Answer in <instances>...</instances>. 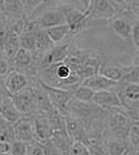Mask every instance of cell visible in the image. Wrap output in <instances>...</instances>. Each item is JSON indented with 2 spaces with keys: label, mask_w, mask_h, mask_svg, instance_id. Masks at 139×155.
<instances>
[{
  "label": "cell",
  "mask_w": 139,
  "mask_h": 155,
  "mask_svg": "<svg viewBox=\"0 0 139 155\" xmlns=\"http://www.w3.org/2000/svg\"><path fill=\"white\" fill-rule=\"evenodd\" d=\"M47 84L73 91L82 83V78L65 61L50 66L41 67L39 78Z\"/></svg>",
  "instance_id": "1"
},
{
  "label": "cell",
  "mask_w": 139,
  "mask_h": 155,
  "mask_svg": "<svg viewBox=\"0 0 139 155\" xmlns=\"http://www.w3.org/2000/svg\"><path fill=\"white\" fill-rule=\"evenodd\" d=\"M111 112L108 117V130L113 138L126 139L130 127L133 121L130 119L127 112L123 108H116Z\"/></svg>",
  "instance_id": "2"
},
{
  "label": "cell",
  "mask_w": 139,
  "mask_h": 155,
  "mask_svg": "<svg viewBox=\"0 0 139 155\" xmlns=\"http://www.w3.org/2000/svg\"><path fill=\"white\" fill-rule=\"evenodd\" d=\"M15 107L22 116H33L36 114V91L27 87L16 95H10Z\"/></svg>",
  "instance_id": "3"
},
{
  "label": "cell",
  "mask_w": 139,
  "mask_h": 155,
  "mask_svg": "<svg viewBox=\"0 0 139 155\" xmlns=\"http://www.w3.org/2000/svg\"><path fill=\"white\" fill-rule=\"evenodd\" d=\"M36 81H37L38 86L45 91L47 97L49 98L52 105L63 114V113L65 112V110H66V106H67V104H68L69 100L72 98V91L51 86V85L47 84V83H45L44 81H41L38 78H37Z\"/></svg>",
  "instance_id": "4"
},
{
  "label": "cell",
  "mask_w": 139,
  "mask_h": 155,
  "mask_svg": "<svg viewBox=\"0 0 139 155\" xmlns=\"http://www.w3.org/2000/svg\"><path fill=\"white\" fill-rule=\"evenodd\" d=\"M88 19H111L117 13V8L111 0H90L86 9Z\"/></svg>",
  "instance_id": "5"
},
{
  "label": "cell",
  "mask_w": 139,
  "mask_h": 155,
  "mask_svg": "<svg viewBox=\"0 0 139 155\" xmlns=\"http://www.w3.org/2000/svg\"><path fill=\"white\" fill-rule=\"evenodd\" d=\"M61 10L64 14L65 24L69 27L71 34L79 32L88 20V12L86 10L82 12L69 5H63Z\"/></svg>",
  "instance_id": "6"
},
{
  "label": "cell",
  "mask_w": 139,
  "mask_h": 155,
  "mask_svg": "<svg viewBox=\"0 0 139 155\" xmlns=\"http://www.w3.org/2000/svg\"><path fill=\"white\" fill-rule=\"evenodd\" d=\"M97 108H98V106H96L94 103L81 102L72 97L69 100L66 110L63 114H68L70 116L85 121L86 119H90L96 115Z\"/></svg>",
  "instance_id": "7"
},
{
  "label": "cell",
  "mask_w": 139,
  "mask_h": 155,
  "mask_svg": "<svg viewBox=\"0 0 139 155\" xmlns=\"http://www.w3.org/2000/svg\"><path fill=\"white\" fill-rule=\"evenodd\" d=\"M92 103L102 110H107V112L111 110H116V108H123L117 94L115 93L113 88L94 91Z\"/></svg>",
  "instance_id": "8"
},
{
  "label": "cell",
  "mask_w": 139,
  "mask_h": 155,
  "mask_svg": "<svg viewBox=\"0 0 139 155\" xmlns=\"http://www.w3.org/2000/svg\"><path fill=\"white\" fill-rule=\"evenodd\" d=\"M65 119V129L73 141H82L85 143L87 139V129L83 120L72 117L68 114H63Z\"/></svg>",
  "instance_id": "9"
},
{
  "label": "cell",
  "mask_w": 139,
  "mask_h": 155,
  "mask_svg": "<svg viewBox=\"0 0 139 155\" xmlns=\"http://www.w3.org/2000/svg\"><path fill=\"white\" fill-rule=\"evenodd\" d=\"M28 78L24 72L18 70H11L5 80V88L9 95H16L28 87Z\"/></svg>",
  "instance_id": "10"
},
{
  "label": "cell",
  "mask_w": 139,
  "mask_h": 155,
  "mask_svg": "<svg viewBox=\"0 0 139 155\" xmlns=\"http://www.w3.org/2000/svg\"><path fill=\"white\" fill-rule=\"evenodd\" d=\"M12 125H13L16 139L26 142L35 139L32 116H22Z\"/></svg>",
  "instance_id": "11"
},
{
  "label": "cell",
  "mask_w": 139,
  "mask_h": 155,
  "mask_svg": "<svg viewBox=\"0 0 139 155\" xmlns=\"http://www.w3.org/2000/svg\"><path fill=\"white\" fill-rule=\"evenodd\" d=\"M33 119V127H34V138L37 141L44 143L45 141L49 140L51 138V135L53 133L50 121L48 117L44 115L35 114L32 116Z\"/></svg>",
  "instance_id": "12"
},
{
  "label": "cell",
  "mask_w": 139,
  "mask_h": 155,
  "mask_svg": "<svg viewBox=\"0 0 139 155\" xmlns=\"http://www.w3.org/2000/svg\"><path fill=\"white\" fill-rule=\"evenodd\" d=\"M70 52V47L67 44L64 45H54L49 51H47L41 56V64L43 67L50 66L65 61Z\"/></svg>",
  "instance_id": "13"
},
{
  "label": "cell",
  "mask_w": 139,
  "mask_h": 155,
  "mask_svg": "<svg viewBox=\"0 0 139 155\" xmlns=\"http://www.w3.org/2000/svg\"><path fill=\"white\" fill-rule=\"evenodd\" d=\"M37 24H38L39 28L41 29H48L54 26L64 25V14H63L61 8H54V9L48 10L39 17Z\"/></svg>",
  "instance_id": "14"
},
{
  "label": "cell",
  "mask_w": 139,
  "mask_h": 155,
  "mask_svg": "<svg viewBox=\"0 0 139 155\" xmlns=\"http://www.w3.org/2000/svg\"><path fill=\"white\" fill-rule=\"evenodd\" d=\"M84 86L89 87L94 91H105V89H111L118 84V82L111 81L107 78L101 75L100 73H94L88 78H85L81 83Z\"/></svg>",
  "instance_id": "15"
},
{
  "label": "cell",
  "mask_w": 139,
  "mask_h": 155,
  "mask_svg": "<svg viewBox=\"0 0 139 155\" xmlns=\"http://www.w3.org/2000/svg\"><path fill=\"white\" fill-rule=\"evenodd\" d=\"M39 28L37 21L27 22L24 31L19 34L20 47L33 52L35 48V35L36 31Z\"/></svg>",
  "instance_id": "16"
},
{
  "label": "cell",
  "mask_w": 139,
  "mask_h": 155,
  "mask_svg": "<svg viewBox=\"0 0 139 155\" xmlns=\"http://www.w3.org/2000/svg\"><path fill=\"white\" fill-rule=\"evenodd\" d=\"M0 115H1L7 121H9L11 124L16 122V121L22 117V114H20L17 110V108L15 107V105H14L10 95L7 96V97L2 100V102L0 103Z\"/></svg>",
  "instance_id": "17"
},
{
  "label": "cell",
  "mask_w": 139,
  "mask_h": 155,
  "mask_svg": "<svg viewBox=\"0 0 139 155\" xmlns=\"http://www.w3.org/2000/svg\"><path fill=\"white\" fill-rule=\"evenodd\" d=\"M20 48L22 47H20L19 35L11 30L9 35H8L7 39H5V44H3L2 48H1V51L3 52V54H5L9 60H13L16 52H17Z\"/></svg>",
  "instance_id": "18"
},
{
  "label": "cell",
  "mask_w": 139,
  "mask_h": 155,
  "mask_svg": "<svg viewBox=\"0 0 139 155\" xmlns=\"http://www.w3.org/2000/svg\"><path fill=\"white\" fill-rule=\"evenodd\" d=\"M50 140L58 147V150L63 153V155L66 154L67 150H68V148L70 147V144L72 143V141H73L70 138V136L68 135L66 129H61V130H55V131H53Z\"/></svg>",
  "instance_id": "19"
},
{
  "label": "cell",
  "mask_w": 139,
  "mask_h": 155,
  "mask_svg": "<svg viewBox=\"0 0 139 155\" xmlns=\"http://www.w3.org/2000/svg\"><path fill=\"white\" fill-rule=\"evenodd\" d=\"M53 46H54V44L52 43V41L49 38V36H48L45 29H41V28L37 29L36 35H35L34 51L41 54V56H43L44 54L47 51H49Z\"/></svg>",
  "instance_id": "20"
},
{
  "label": "cell",
  "mask_w": 139,
  "mask_h": 155,
  "mask_svg": "<svg viewBox=\"0 0 139 155\" xmlns=\"http://www.w3.org/2000/svg\"><path fill=\"white\" fill-rule=\"evenodd\" d=\"M111 27L113 31L119 37L123 39H127L131 35L132 24L124 17H114L111 18Z\"/></svg>",
  "instance_id": "21"
},
{
  "label": "cell",
  "mask_w": 139,
  "mask_h": 155,
  "mask_svg": "<svg viewBox=\"0 0 139 155\" xmlns=\"http://www.w3.org/2000/svg\"><path fill=\"white\" fill-rule=\"evenodd\" d=\"M124 71H125V67H119V66H113V65L103 64V65H100V67H99L98 73H100L101 75L107 78L109 80L119 83L120 81H121L122 77H123Z\"/></svg>",
  "instance_id": "22"
},
{
  "label": "cell",
  "mask_w": 139,
  "mask_h": 155,
  "mask_svg": "<svg viewBox=\"0 0 139 155\" xmlns=\"http://www.w3.org/2000/svg\"><path fill=\"white\" fill-rule=\"evenodd\" d=\"M46 32H47L49 38L52 41V43L54 45H58L61 44L70 33V29L67 26L66 24L64 25H60V26H54L51 28L45 29Z\"/></svg>",
  "instance_id": "23"
},
{
  "label": "cell",
  "mask_w": 139,
  "mask_h": 155,
  "mask_svg": "<svg viewBox=\"0 0 139 155\" xmlns=\"http://www.w3.org/2000/svg\"><path fill=\"white\" fill-rule=\"evenodd\" d=\"M107 155H123L130 150V146L126 139L111 138L106 142Z\"/></svg>",
  "instance_id": "24"
},
{
  "label": "cell",
  "mask_w": 139,
  "mask_h": 155,
  "mask_svg": "<svg viewBox=\"0 0 139 155\" xmlns=\"http://www.w3.org/2000/svg\"><path fill=\"white\" fill-rule=\"evenodd\" d=\"M33 61V54L31 51L24 48H20L17 52H16L15 56L13 58L14 65L16 67V70L22 71V69H26L30 67L31 63Z\"/></svg>",
  "instance_id": "25"
},
{
  "label": "cell",
  "mask_w": 139,
  "mask_h": 155,
  "mask_svg": "<svg viewBox=\"0 0 139 155\" xmlns=\"http://www.w3.org/2000/svg\"><path fill=\"white\" fill-rule=\"evenodd\" d=\"M94 91L90 89L89 87L84 86L80 84L74 88L72 91V97L74 99L79 100L81 102H86V103H92V98H94Z\"/></svg>",
  "instance_id": "26"
},
{
  "label": "cell",
  "mask_w": 139,
  "mask_h": 155,
  "mask_svg": "<svg viewBox=\"0 0 139 155\" xmlns=\"http://www.w3.org/2000/svg\"><path fill=\"white\" fill-rule=\"evenodd\" d=\"M126 140L128 142L130 149L133 151H138L139 147V124L138 121H133L127 133Z\"/></svg>",
  "instance_id": "27"
},
{
  "label": "cell",
  "mask_w": 139,
  "mask_h": 155,
  "mask_svg": "<svg viewBox=\"0 0 139 155\" xmlns=\"http://www.w3.org/2000/svg\"><path fill=\"white\" fill-rule=\"evenodd\" d=\"M138 79H139V68H138V61H137V62H135L131 66L125 67L124 74L119 83H135V84H138Z\"/></svg>",
  "instance_id": "28"
},
{
  "label": "cell",
  "mask_w": 139,
  "mask_h": 155,
  "mask_svg": "<svg viewBox=\"0 0 139 155\" xmlns=\"http://www.w3.org/2000/svg\"><path fill=\"white\" fill-rule=\"evenodd\" d=\"M65 155H91L87 146L82 141H72Z\"/></svg>",
  "instance_id": "29"
},
{
  "label": "cell",
  "mask_w": 139,
  "mask_h": 155,
  "mask_svg": "<svg viewBox=\"0 0 139 155\" xmlns=\"http://www.w3.org/2000/svg\"><path fill=\"white\" fill-rule=\"evenodd\" d=\"M10 31H11V29H10L9 26V19H8V17L7 16L0 15V49L2 48Z\"/></svg>",
  "instance_id": "30"
},
{
  "label": "cell",
  "mask_w": 139,
  "mask_h": 155,
  "mask_svg": "<svg viewBox=\"0 0 139 155\" xmlns=\"http://www.w3.org/2000/svg\"><path fill=\"white\" fill-rule=\"evenodd\" d=\"M10 153L11 155H27V142L15 139L10 143Z\"/></svg>",
  "instance_id": "31"
},
{
  "label": "cell",
  "mask_w": 139,
  "mask_h": 155,
  "mask_svg": "<svg viewBox=\"0 0 139 155\" xmlns=\"http://www.w3.org/2000/svg\"><path fill=\"white\" fill-rule=\"evenodd\" d=\"M19 1L25 11H27L28 13H33L44 3L47 2L48 0H19Z\"/></svg>",
  "instance_id": "32"
},
{
  "label": "cell",
  "mask_w": 139,
  "mask_h": 155,
  "mask_svg": "<svg viewBox=\"0 0 139 155\" xmlns=\"http://www.w3.org/2000/svg\"><path fill=\"white\" fill-rule=\"evenodd\" d=\"M27 155H44L43 143L36 139L27 142Z\"/></svg>",
  "instance_id": "33"
},
{
  "label": "cell",
  "mask_w": 139,
  "mask_h": 155,
  "mask_svg": "<svg viewBox=\"0 0 139 155\" xmlns=\"http://www.w3.org/2000/svg\"><path fill=\"white\" fill-rule=\"evenodd\" d=\"M43 149H44V155H63V153L58 150V147L50 139L44 142Z\"/></svg>",
  "instance_id": "34"
},
{
  "label": "cell",
  "mask_w": 139,
  "mask_h": 155,
  "mask_svg": "<svg viewBox=\"0 0 139 155\" xmlns=\"http://www.w3.org/2000/svg\"><path fill=\"white\" fill-rule=\"evenodd\" d=\"M10 62L9 58L3 54V52H0V79H2L3 77L10 72Z\"/></svg>",
  "instance_id": "35"
},
{
  "label": "cell",
  "mask_w": 139,
  "mask_h": 155,
  "mask_svg": "<svg viewBox=\"0 0 139 155\" xmlns=\"http://www.w3.org/2000/svg\"><path fill=\"white\" fill-rule=\"evenodd\" d=\"M130 37L132 38L133 45L135 46V48L138 49V47H139V24H138V19L135 21L134 25H132V30H131Z\"/></svg>",
  "instance_id": "36"
},
{
  "label": "cell",
  "mask_w": 139,
  "mask_h": 155,
  "mask_svg": "<svg viewBox=\"0 0 139 155\" xmlns=\"http://www.w3.org/2000/svg\"><path fill=\"white\" fill-rule=\"evenodd\" d=\"M2 153H10V143L9 142L0 141V154Z\"/></svg>",
  "instance_id": "37"
},
{
  "label": "cell",
  "mask_w": 139,
  "mask_h": 155,
  "mask_svg": "<svg viewBox=\"0 0 139 155\" xmlns=\"http://www.w3.org/2000/svg\"><path fill=\"white\" fill-rule=\"evenodd\" d=\"M111 2L117 7H122V8H126L127 7L128 0H111Z\"/></svg>",
  "instance_id": "38"
},
{
  "label": "cell",
  "mask_w": 139,
  "mask_h": 155,
  "mask_svg": "<svg viewBox=\"0 0 139 155\" xmlns=\"http://www.w3.org/2000/svg\"><path fill=\"white\" fill-rule=\"evenodd\" d=\"M11 124V123L9 122V121H7L5 118H3L1 115H0V132L3 131V130L5 129V127H8L9 125Z\"/></svg>",
  "instance_id": "39"
},
{
  "label": "cell",
  "mask_w": 139,
  "mask_h": 155,
  "mask_svg": "<svg viewBox=\"0 0 139 155\" xmlns=\"http://www.w3.org/2000/svg\"><path fill=\"white\" fill-rule=\"evenodd\" d=\"M7 96H9V93H8L7 89L5 88V85H3V87L0 86V103L2 102V100L5 99Z\"/></svg>",
  "instance_id": "40"
},
{
  "label": "cell",
  "mask_w": 139,
  "mask_h": 155,
  "mask_svg": "<svg viewBox=\"0 0 139 155\" xmlns=\"http://www.w3.org/2000/svg\"><path fill=\"white\" fill-rule=\"evenodd\" d=\"M78 1H79V2L84 7V9L86 10L88 8V5H89V1H90V0H78Z\"/></svg>",
  "instance_id": "41"
},
{
  "label": "cell",
  "mask_w": 139,
  "mask_h": 155,
  "mask_svg": "<svg viewBox=\"0 0 139 155\" xmlns=\"http://www.w3.org/2000/svg\"><path fill=\"white\" fill-rule=\"evenodd\" d=\"M125 155H138V151H133L130 149V150L125 153Z\"/></svg>",
  "instance_id": "42"
},
{
  "label": "cell",
  "mask_w": 139,
  "mask_h": 155,
  "mask_svg": "<svg viewBox=\"0 0 139 155\" xmlns=\"http://www.w3.org/2000/svg\"><path fill=\"white\" fill-rule=\"evenodd\" d=\"M5 0H0V11H3V7H5Z\"/></svg>",
  "instance_id": "43"
},
{
  "label": "cell",
  "mask_w": 139,
  "mask_h": 155,
  "mask_svg": "<svg viewBox=\"0 0 139 155\" xmlns=\"http://www.w3.org/2000/svg\"><path fill=\"white\" fill-rule=\"evenodd\" d=\"M0 155H11V153H2V154H0Z\"/></svg>",
  "instance_id": "44"
},
{
  "label": "cell",
  "mask_w": 139,
  "mask_h": 155,
  "mask_svg": "<svg viewBox=\"0 0 139 155\" xmlns=\"http://www.w3.org/2000/svg\"><path fill=\"white\" fill-rule=\"evenodd\" d=\"M123 155H125V153H124V154H123Z\"/></svg>",
  "instance_id": "45"
},
{
  "label": "cell",
  "mask_w": 139,
  "mask_h": 155,
  "mask_svg": "<svg viewBox=\"0 0 139 155\" xmlns=\"http://www.w3.org/2000/svg\"><path fill=\"white\" fill-rule=\"evenodd\" d=\"M0 51H1V49H0Z\"/></svg>",
  "instance_id": "46"
},
{
  "label": "cell",
  "mask_w": 139,
  "mask_h": 155,
  "mask_svg": "<svg viewBox=\"0 0 139 155\" xmlns=\"http://www.w3.org/2000/svg\"><path fill=\"white\" fill-rule=\"evenodd\" d=\"M0 12H1V11H0Z\"/></svg>",
  "instance_id": "47"
}]
</instances>
